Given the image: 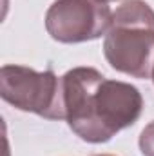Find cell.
<instances>
[{"label": "cell", "instance_id": "cell-1", "mask_svg": "<svg viewBox=\"0 0 154 156\" xmlns=\"http://www.w3.org/2000/svg\"><path fill=\"white\" fill-rule=\"evenodd\" d=\"M65 120L73 133L89 144H105L134 125L143 111L138 87L107 80L94 67H73L62 76Z\"/></svg>", "mask_w": 154, "mask_h": 156}, {"label": "cell", "instance_id": "cell-2", "mask_svg": "<svg viewBox=\"0 0 154 156\" xmlns=\"http://www.w3.org/2000/svg\"><path fill=\"white\" fill-rule=\"evenodd\" d=\"M103 55L118 73L142 80L152 76L154 9L145 0H127L113 13Z\"/></svg>", "mask_w": 154, "mask_h": 156}, {"label": "cell", "instance_id": "cell-3", "mask_svg": "<svg viewBox=\"0 0 154 156\" xmlns=\"http://www.w3.org/2000/svg\"><path fill=\"white\" fill-rule=\"evenodd\" d=\"M0 96L18 111L47 120H65L62 78L53 69L40 73L26 66H2Z\"/></svg>", "mask_w": 154, "mask_h": 156}, {"label": "cell", "instance_id": "cell-4", "mask_svg": "<svg viewBox=\"0 0 154 156\" xmlns=\"http://www.w3.org/2000/svg\"><path fill=\"white\" fill-rule=\"evenodd\" d=\"M111 7L102 0H54L45 13L49 37L62 44H80L107 35Z\"/></svg>", "mask_w": 154, "mask_h": 156}, {"label": "cell", "instance_id": "cell-5", "mask_svg": "<svg viewBox=\"0 0 154 156\" xmlns=\"http://www.w3.org/2000/svg\"><path fill=\"white\" fill-rule=\"evenodd\" d=\"M140 151L143 156H154V122H151L140 134Z\"/></svg>", "mask_w": 154, "mask_h": 156}, {"label": "cell", "instance_id": "cell-6", "mask_svg": "<svg viewBox=\"0 0 154 156\" xmlns=\"http://www.w3.org/2000/svg\"><path fill=\"white\" fill-rule=\"evenodd\" d=\"M94 156H114V154H94Z\"/></svg>", "mask_w": 154, "mask_h": 156}, {"label": "cell", "instance_id": "cell-7", "mask_svg": "<svg viewBox=\"0 0 154 156\" xmlns=\"http://www.w3.org/2000/svg\"><path fill=\"white\" fill-rule=\"evenodd\" d=\"M102 2H105V4H107V2H114V0H102Z\"/></svg>", "mask_w": 154, "mask_h": 156}, {"label": "cell", "instance_id": "cell-8", "mask_svg": "<svg viewBox=\"0 0 154 156\" xmlns=\"http://www.w3.org/2000/svg\"><path fill=\"white\" fill-rule=\"evenodd\" d=\"M151 78H152V82H154V71H152V76H151Z\"/></svg>", "mask_w": 154, "mask_h": 156}]
</instances>
